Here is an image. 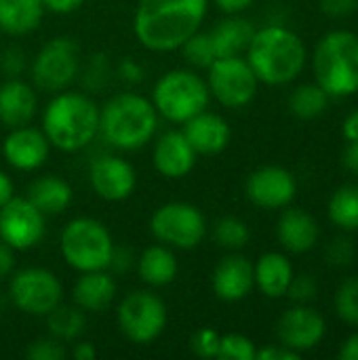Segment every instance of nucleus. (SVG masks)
<instances>
[{
    "mask_svg": "<svg viewBox=\"0 0 358 360\" xmlns=\"http://www.w3.org/2000/svg\"><path fill=\"white\" fill-rule=\"evenodd\" d=\"M118 76L127 82V84H137L146 78V70L139 61L127 57L118 63Z\"/></svg>",
    "mask_w": 358,
    "mask_h": 360,
    "instance_id": "43",
    "label": "nucleus"
},
{
    "mask_svg": "<svg viewBox=\"0 0 358 360\" xmlns=\"http://www.w3.org/2000/svg\"><path fill=\"white\" fill-rule=\"evenodd\" d=\"M329 93L321 84H302L289 97L291 114L302 120H312L327 110Z\"/></svg>",
    "mask_w": 358,
    "mask_h": 360,
    "instance_id": "30",
    "label": "nucleus"
},
{
    "mask_svg": "<svg viewBox=\"0 0 358 360\" xmlns=\"http://www.w3.org/2000/svg\"><path fill=\"white\" fill-rule=\"evenodd\" d=\"M15 196V186L13 179L0 169V207H4L11 198Z\"/></svg>",
    "mask_w": 358,
    "mask_h": 360,
    "instance_id": "50",
    "label": "nucleus"
},
{
    "mask_svg": "<svg viewBox=\"0 0 358 360\" xmlns=\"http://www.w3.org/2000/svg\"><path fill=\"white\" fill-rule=\"evenodd\" d=\"M215 6L219 11H224L226 15H241L243 11H247L255 0H213Z\"/></svg>",
    "mask_w": 358,
    "mask_h": 360,
    "instance_id": "48",
    "label": "nucleus"
},
{
    "mask_svg": "<svg viewBox=\"0 0 358 360\" xmlns=\"http://www.w3.org/2000/svg\"><path fill=\"white\" fill-rule=\"evenodd\" d=\"M321 8L329 17H346L358 8V0H321Z\"/></svg>",
    "mask_w": 358,
    "mask_h": 360,
    "instance_id": "44",
    "label": "nucleus"
},
{
    "mask_svg": "<svg viewBox=\"0 0 358 360\" xmlns=\"http://www.w3.org/2000/svg\"><path fill=\"white\" fill-rule=\"evenodd\" d=\"M72 356L76 360H95L97 359V350L91 342H78L72 348Z\"/></svg>",
    "mask_w": 358,
    "mask_h": 360,
    "instance_id": "49",
    "label": "nucleus"
},
{
    "mask_svg": "<svg viewBox=\"0 0 358 360\" xmlns=\"http://www.w3.org/2000/svg\"><path fill=\"white\" fill-rule=\"evenodd\" d=\"M42 15V0H0V32L6 36H27L40 25Z\"/></svg>",
    "mask_w": 358,
    "mask_h": 360,
    "instance_id": "28",
    "label": "nucleus"
},
{
    "mask_svg": "<svg viewBox=\"0 0 358 360\" xmlns=\"http://www.w3.org/2000/svg\"><path fill=\"white\" fill-rule=\"evenodd\" d=\"M8 300L23 314L46 316L63 302V285L46 268H21L8 276Z\"/></svg>",
    "mask_w": 358,
    "mask_h": 360,
    "instance_id": "11",
    "label": "nucleus"
},
{
    "mask_svg": "<svg viewBox=\"0 0 358 360\" xmlns=\"http://www.w3.org/2000/svg\"><path fill=\"white\" fill-rule=\"evenodd\" d=\"M257 76L245 57H217L207 68V86L224 108H245L257 95Z\"/></svg>",
    "mask_w": 358,
    "mask_h": 360,
    "instance_id": "12",
    "label": "nucleus"
},
{
    "mask_svg": "<svg viewBox=\"0 0 358 360\" xmlns=\"http://www.w3.org/2000/svg\"><path fill=\"white\" fill-rule=\"evenodd\" d=\"M80 74V46L68 38L57 36L46 40L30 63L32 84L44 93H59Z\"/></svg>",
    "mask_w": 358,
    "mask_h": 360,
    "instance_id": "8",
    "label": "nucleus"
},
{
    "mask_svg": "<svg viewBox=\"0 0 358 360\" xmlns=\"http://www.w3.org/2000/svg\"><path fill=\"white\" fill-rule=\"evenodd\" d=\"M340 359L342 360H358V333L350 335L342 348H340Z\"/></svg>",
    "mask_w": 358,
    "mask_h": 360,
    "instance_id": "52",
    "label": "nucleus"
},
{
    "mask_svg": "<svg viewBox=\"0 0 358 360\" xmlns=\"http://www.w3.org/2000/svg\"><path fill=\"white\" fill-rule=\"evenodd\" d=\"M135 266H137L139 278L150 287H167L175 281L179 272L173 249L162 243L146 247L141 255L137 257Z\"/></svg>",
    "mask_w": 358,
    "mask_h": 360,
    "instance_id": "24",
    "label": "nucleus"
},
{
    "mask_svg": "<svg viewBox=\"0 0 358 360\" xmlns=\"http://www.w3.org/2000/svg\"><path fill=\"white\" fill-rule=\"evenodd\" d=\"M211 287L217 300L222 302H241L255 287L253 264L238 253L226 255L213 270Z\"/></svg>",
    "mask_w": 358,
    "mask_h": 360,
    "instance_id": "19",
    "label": "nucleus"
},
{
    "mask_svg": "<svg viewBox=\"0 0 358 360\" xmlns=\"http://www.w3.org/2000/svg\"><path fill=\"white\" fill-rule=\"evenodd\" d=\"M116 293L118 287L112 272L93 270V272H80L72 289V300L80 310L95 314L108 310L116 300Z\"/></svg>",
    "mask_w": 358,
    "mask_h": 360,
    "instance_id": "22",
    "label": "nucleus"
},
{
    "mask_svg": "<svg viewBox=\"0 0 358 360\" xmlns=\"http://www.w3.org/2000/svg\"><path fill=\"white\" fill-rule=\"evenodd\" d=\"M184 59L192 65V68H198V70H207L217 57H215V51H213V42H211V36L209 32H200L196 30L181 46H179Z\"/></svg>",
    "mask_w": 358,
    "mask_h": 360,
    "instance_id": "33",
    "label": "nucleus"
},
{
    "mask_svg": "<svg viewBox=\"0 0 358 360\" xmlns=\"http://www.w3.org/2000/svg\"><path fill=\"white\" fill-rule=\"evenodd\" d=\"M51 154V143L42 129L32 124L8 129L2 141V156L15 171H36L40 169Z\"/></svg>",
    "mask_w": 358,
    "mask_h": 360,
    "instance_id": "16",
    "label": "nucleus"
},
{
    "mask_svg": "<svg viewBox=\"0 0 358 360\" xmlns=\"http://www.w3.org/2000/svg\"><path fill=\"white\" fill-rule=\"evenodd\" d=\"M46 329L49 335L59 340V342H76L82 338L84 329H87V312L80 310L76 304L74 306H65L63 302L51 310L46 316Z\"/></svg>",
    "mask_w": 358,
    "mask_h": 360,
    "instance_id": "29",
    "label": "nucleus"
},
{
    "mask_svg": "<svg viewBox=\"0 0 358 360\" xmlns=\"http://www.w3.org/2000/svg\"><path fill=\"white\" fill-rule=\"evenodd\" d=\"M255 34V27L249 19L241 15H230L219 21L211 32V42L215 57H236L243 55Z\"/></svg>",
    "mask_w": 358,
    "mask_h": 360,
    "instance_id": "26",
    "label": "nucleus"
},
{
    "mask_svg": "<svg viewBox=\"0 0 358 360\" xmlns=\"http://www.w3.org/2000/svg\"><path fill=\"white\" fill-rule=\"evenodd\" d=\"M213 236H215L219 247L230 249V251H238L249 243L251 232H249V228H247V224L243 219L228 215V217H222V219L215 221Z\"/></svg>",
    "mask_w": 358,
    "mask_h": 360,
    "instance_id": "32",
    "label": "nucleus"
},
{
    "mask_svg": "<svg viewBox=\"0 0 358 360\" xmlns=\"http://www.w3.org/2000/svg\"><path fill=\"white\" fill-rule=\"evenodd\" d=\"M158 112L152 99L139 93H118L99 108V135L120 152H135L148 146L158 131Z\"/></svg>",
    "mask_w": 358,
    "mask_h": 360,
    "instance_id": "3",
    "label": "nucleus"
},
{
    "mask_svg": "<svg viewBox=\"0 0 358 360\" xmlns=\"http://www.w3.org/2000/svg\"><path fill=\"white\" fill-rule=\"evenodd\" d=\"M116 321L129 342L137 346H148L162 335L169 312L165 302L156 293L141 289L131 291L120 300L116 308Z\"/></svg>",
    "mask_w": 358,
    "mask_h": 360,
    "instance_id": "9",
    "label": "nucleus"
},
{
    "mask_svg": "<svg viewBox=\"0 0 358 360\" xmlns=\"http://www.w3.org/2000/svg\"><path fill=\"white\" fill-rule=\"evenodd\" d=\"M25 356L30 360H63L68 356V350L63 342L49 335V338H40L32 342L25 350Z\"/></svg>",
    "mask_w": 358,
    "mask_h": 360,
    "instance_id": "37",
    "label": "nucleus"
},
{
    "mask_svg": "<svg viewBox=\"0 0 358 360\" xmlns=\"http://www.w3.org/2000/svg\"><path fill=\"white\" fill-rule=\"evenodd\" d=\"M245 194L260 209H283L293 202L298 194V184L291 171L270 165L255 169L247 177Z\"/></svg>",
    "mask_w": 358,
    "mask_h": 360,
    "instance_id": "15",
    "label": "nucleus"
},
{
    "mask_svg": "<svg viewBox=\"0 0 358 360\" xmlns=\"http://www.w3.org/2000/svg\"><path fill=\"white\" fill-rule=\"evenodd\" d=\"M82 4H84V0H42L44 11H51V13H55V15H70V13H76Z\"/></svg>",
    "mask_w": 358,
    "mask_h": 360,
    "instance_id": "46",
    "label": "nucleus"
},
{
    "mask_svg": "<svg viewBox=\"0 0 358 360\" xmlns=\"http://www.w3.org/2000/svg\"><path fill=\"white\" fill-rule=\"evenodd\" d=\"M255 360H300V352L289 350L287 346H268L255 352Z\"/></svg>",
    "mask_w": 358,
    "mask_h": 360,
    "instance_id": "45",
    "label": "nucleus"
},
{
    "mask_svg": "<svg viewBox=\"0 0 358 360\" xmlns=\"http://www.w3.org/2000/svg\"><path fill=\"white\" fill-rule=\"evenodd\" d=\"M335 310L344 323L358 327V278H348L342 283L335 295Z\"/></svg>",
    "mask_w": 358,
    "mask_h": 360,
    "instance_id": "34",
    "label": "nucleus"
},
{
    "mask_svg": "<svg viewBox=\"0 0 358 360\" xmlns=\"http://www.w3.org/2000/svg\"><path fill=\"white\" fill-rule=\"evenodd\" d=\"M342 133H344L346 141H358V110L344 120Z\"/></svg>",
    "mask_w": 358,
    "mask_h": 360,
    "instance_id": "53",
    "label": "nucleus"
},
{
    "mask_svg": "<svg viewBox=\"0 0 358 360\" xmlns=\"http://www.w3.org/2000/svg\"><path fill=\"white\" fill-rule=\"evenodd\" d=\"M219 344H222V333L205 327L200 331H196L190 340V348L196 356L200 359H217L219 354Z\"/></svg>",
    "mask_w": 358,
    "mask_h": 360,
    "instance_id": "36",
    "label": "nucleus"
},
{
    "mask_svg": "<svg viewBox=\"0 0 358 360\" xmlns=\"http://www.w3.org/2000/svg\"><path fill=\"white\" fill-rule=\"evenodd\" d=\"M89 184L99 198L108 202H122L131 198L137 188V171L129 160L116 154H106L91 162Z\"/></svg>",
    "mask_w": 358,
    "mask_h": 360,
    "instance_id": "14",
    "label": "nucleus"
},
{
    "mask_svg": "<svg viewBox=\"0 0 358 360\" xmlns=\"http://www.w3.org/2000/svg\"><path fill=\"white\" fill-rule=\"evenodd\" d=\"M42 133L59 152H80L99 135V105L80 91H59L42 110Z\"/></svg>",
    "mask_w": 358,
    "mask_h": 360,
    "instance_id": "2",
    "label": "nucleus"
},
{
    "mask_svg": "<svg viewBox=\"0 0 358 360\" xmlns=\"http://www.w3.org/2000/svg\"><path fill=\"white\" fill-rule=\"evenodd\" d=\"M344 167L352 173H358V141H348L344 150Z\"/></svg>",
    "mask_w": 358,
    "mask_h": 360,
    "instance_id": "51",
    "label": "nucleus"
},
{
    "mask_svg": "<svg viewBox=\"0 0 358 360\" xmlns=\"http://www.w3.org/2000/svg\"><path fill=\"white\" fill-rule=\"evenodd\" d=\"M25 68H27V59L19 46H8L0 53V72L6 78H19Z\"/></svg>",
    "mask_w": 358,
    "mask_h": 360,
    "instance_id": "39",
    "label": "nucleus"
},
{
    "mask_svg": "<svg viewBox=\"0 0 358 360\" xmlns=\"http://www.w3.org/2000/svg\"><path fill=\"white\" fill-rule=\"evenodd\" d=\"M253 274H255L257 289L266 297L279 300L287 295V289L293 278V266L283 253L270 251L257 259V264L253 266Z\"/></svg>",
    "mask_w": 358,
    "mask_h": 360,
    "instance_id": "25",
    "label": "nucleus"
},
{
    "mask_svg": "<svg viewBox=\"0 0 358 360\" xmlns=\"http://www.w3.org/2000/svg\"><path fill=\"white\" fill-rule=\"evenodd\" d=\"M329 219L342 230H358V186H342L329 200Z\"/></svg>",
    "mask_w": 358,
    "mask_h": 360,
    "instance_id": "31",
    "label": "nucleus"
},
{
    "mask_svg": "<svg viewBox=\"0 0 358 360\" xmlns=\"http://www.w3.org/2000/svg\"><path fill=\"white\" fill-rule=\"evenodd\" d=\"M150 232L154 238L171 249H196L207 236V219L196 205L167 202L150 217Z\"/></svg>",
    "mask_w": 358,
    "mask_h": 360,
    "instance_id": "10",
    "label": "nucleus"
},
{
    "mask_svg": "<svg viewBox=\"0 0 358 360\" xmlns=\"http://www.w3.org/2000/svg\"><path fill=\"white\" fill-rule=\"evenodd\" d=\"M135 255L131 253V249L127 247H116L114 245V251H112V257H110V266H108V272H114V274H124L129 272L133 266H135Z\"/></svg>",
    "mask_w": 358,
    "mask_h": 360,
    "instance_id": "42",
    "label": "nucleus"
},
{
    "mask_svg": "<svg viewBox=\"0 0 358 360\" xmlns=\"http://www.w3.org/2000/svg\"><path fill=\"white\" fill-rule=\"evenodd\" d=\"M317 291H319L317 281H314L310 274H300V276L293 274L291 285H289V289H287V295H289L293 302H298V304H306V302H310V300L317 297Z\"/></svg>",
    "mask_w": 358,
    "mask_h": 360,
    "instance_id": "40",
    "label": "nucleus"
},
{
    "mask_svg": "<svg viewBox=\"0 0 358 360\" xmlns=\"http://www.w3.org/2000/svg\"><path fill=\"white\" fill-rule=\"evenodd\" d=\"M325 331H327L325 319L308 306L289 308L281 316L276 329L281 344L295 352H306L317 348L323 342Z\"/></svg>",
    "mask_w": 358,
    "mask_h": 360,
    "instance_id": "17",
    "label": "nucleus"
},
{
    "mask_svg": "<svg viewBox=\"0 0 358 360\" xmlns=\"http://www.w3.org/2000/svg\"><path fill=\"white\" fill-rule=\"evenodd\" d=\"M63 262L76 272L108 270L114 240L103 221L95 217H74L59 234Z\"/></svg>",
    "mask_w": 358,
    "mask_h": 360,
    "instance_id": "7",
    "label": "nucleus"
},
{
    "mask_svg": "<svg viewBox=\"0 0 358 360\" xmlns=\"http://www.w3.org/2000/svg\"><path fill=\"white\" fill-rule=\"evenodd\" d=\"M25 198L44 215H59L70 207L74 192H72V186L63 177L42 175L30 184Z\"/></svg>",
    "mask_w": 358,
    "mask_h": 360,
    "instance_id": "27",
    "label": "nucleus"
},
{
    "mask_svg": "<svg viewBox=\"0 0 358 360\" xmlns=\"http://www.w3.org/2000/svg\"><path fill=\"white\" fill-rule=\"evenodd\" d=\"M150 99L158 116L173 124H184L209 108L211 93L207 80L200 74L188 68H177L165 72L156 80Z\"/></svg>",
    "mask_w": 358,
    "mask_h": 360,
    "instance_id": "6",
    "label": "nucleus"
},
{
    "mask_svg": "<svg viewBox=\"0 0 358 360\" xmlns=\"http://www.w3.org/2000/svg\"><path fill=\"white\" fill-rule=\"evenodd\" d=\"M314 76L329 97L358 91V36L346 30L329 32L314 51Z\"/></svg>",
    "mask_w": 358,
    "mask_h": 360,
    "instance_id": "5",
    "label": "nucleus"
},
{
    "mask_svg": "<svg viewBox=\"0 0 358 360\" xmlns=\"http://www.w3.org/2000/svg\"><path fill=\"white\" fill-rule=\"evenodd\" d=\"M181 133L186 135V139L198 156L222 154L232 139V131L226 118L209 110H203L200 114L186 120L181 124Z\"/></svg>",
    "mask_w": 358,
    "mask_h": 360,
    "instance_id": "20",
    "label": "nucleus"
},
{
    "mask_svg": "<svg viewBox=\"0 0 358 360\" xmlns=\"http://www.w3.org/2000/svg\"><path fill=\"white\" fill-rule=\"evenodd\" d=\"M255 344L241 335V333H228L222 335V344H219V354L217 359L222 360H255Z\"/></svg>",
    "mask_w": 358,
    "mask_h": 360,
    "instance_id": "35",
    "label": "nucleus"
},
{
    "mask_svg": "<svg viewBox=\"0 0 358 360\" xmlns=\"http://www.w3.org/2000/svg\"><path fill=\"white\" fill-rule=\"evenodd\" d=\"M38 112L34 84L21 78H6L0 84V122L6 129L32 124Z\"/></svg>",
    "mask_w": 358,
    "mask_h": 360,
    "instance_id": "21",
    "label": "nucleus"
},
{
    "mask_svg": "<svg viewBox=\"0 0 358 360\" xmlns=\"http://www.w3.org/2000/svg\"><path fill=\"white\" fill-rule=\"evenodd\" d=\"M108 78H110V63H108V57L97 53L91 57V61L87 63L84 68V76H82V82L87 89L91 91H99L101 86L108 84Z\"/></svg>",
    "mask_w": 358,
    "mask_h": 360,
    "instance_id": "38",
    "label": "nucleus"
},
{
    "mask_svg": "<svg viewBox=\"0 0 358 360\" xmlns=\"http://www.w3.org/2000/svg\"><path fill=\"white\" fill-rule=\"evenodd\" d=\"M46 234V215L27 198L13 196L0 207V238L15 251H30Z\"/></svg>",
    "mask_w": 358,
    "mask_h": 360,
    "instance_id": "13",
    "label": "nucleus"
},
{
    "mask_svg": "<svg viewBox=\"0 0 358 360\" xmlns=\"http://www.w3.org/2000/svg\"><path fill=\"white\" fill-rule=\"evenodd\" d=\"M198 154L186 139L181 131H167L162 133L152 152L154 169L167 179H184L192 173Z\"/></svg>",
    "mask_w": 358,
    "mask_h": 360,
    "instance_id": "18",
    "label": "nucleus"
},
{
    "mask_svg": "<svg viewBox=\"0 0 358 360\" xmlns=\"http://www.w3.org/2000/svg\"><path fill=\"white\" fill-rule=\"evenodd\" d=\"M209 0H139L133 32L152 53H171L200 30Z\"/></svg>",
    "mask_w": 358,
    "mask_h": 360,
    "instance_id": "1",
    "label": "nucleus"
},
{
    "mask_svg": "<svg viewBox=\"0 0 358 360\" xmlns=\"http://www.w3.org/2000/svg\"><path fill=\"white\" fill-rule=\"evenodd\" d=\"M245 59L264 84L293 82L306 65V46L302 38L283 25H266L255 30Z\"/></svg>",
    "mask_w": 358,
    "mask_h": 360,
    "instance_id": "4",
    "label": "nucleus"
},
{
    "mask_svg": "<svg viewBox=\"0 0 358 360\" xmlns=\"http://www.w3.org/2000/svg\"><path fill=\"white\" fill-rule=\"evenodd\" d=\"M354 245L348 240V238H338L335 243H331L329 245V249H327V262L331 264V266H338V268H342V266H350L352 264V259H354Z\"/></svg>",
    "mask_w": 358,
    "mask_h": 360,
    "instance_id": "41",
    "label": "nucleus"
},
{
    "mask_svg": "<svg viewBox=\"0 0 358 360\" xmlns=\"http://www.w3.org/2000/svg\"><path fill=\"white\" fill-rule=\"evenodd\" d=\"M276 236L289 253H306L319 240V224L302 209H287L279 219Z\"/></svg>",
    "mask_w": 358,
    "mask_h": 360,
    "instance_id": "23",
    "label": "nucleus"
},
{
    "mask_svg": "<svg viewBox=\"0 0 358 360\" xmlns=\"http://www.w3.org/2000/svg\"><path fill=\"white\" fill-rule=\"evenodd\" d=\"M15 272V249H11L0 238V281L8 278Z\"/></svg>",
    "mask_w": 358,
    "mask_h": 360,
    "instance_id": "47",
    "label": "nucleus"
}]
</instances>
